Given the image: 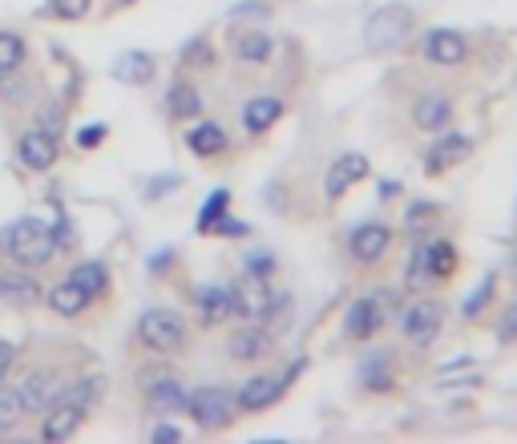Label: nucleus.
<instances>
[{
	"mask_svg": "<svg viewBox=\"0 0 517 444\" xmlns=\"http://www.w3.org/2000/svg\"><path fill=\"white\" fill-rule=\"evenodd\" d=\"M5 255H9L17 267L37 271V267L53 263V255H57V239H53V231L45 227L41 218H17L13 227L5 231Z\"/></svg>",
	"mask_w": 517,
	"mask_h": 444,
	"instance_id": "1",
	"label": "nucleus"
},
{
	"mask_svg": "<svg viewBox=\"0 0 517 444\" xmlns=\"http://www.w3.org/2000/svg\"><path fill=\"white\" fill-rule=\"evenodd\" d=\"M138 340L142 348L158 352V356H178L186 352V340H190V331H186V319L170 307H150L142 311L138 319Z\"/></svg>",
	"mask_w": 517,
	"mask_h": 444,
	"instance_id": "2",
	"label": "nucleus"
},
{
	"mask_svg": "<svg viewBox=\"0 0 517 444\" xmlns=\"http://www.w3.org/2000/svg\"><path fill=\"white\" fill-rule=\"evenodd\" d=\"M412 29H417V13L408 5H384L364 21V45L372 53H396L412 37Z\"/></svg>",
	"mask_w": 517,
	"mask_h": 444,
	"instance_id": "3",
	"label": "nucleus"
},
{
	"mask_svg": "<svg viewBox=\"0 0 517 444\" xmlns=\"http://www.w3.org/2000/svg\"><path fill=\"white\" fill-rule=\"evenodd\" d=\"M186 412L202 432H223L235 424V404L223 388H194L186 392Z\"/></svg>",
	"mask_w": 517,
	"mask_h": 444,
	"instance_id": "4",
	"label": "nucleus"
},
{
	"mask_svg": "<svg viewBox=\"0 0 517 444\" xmlns=\"http://www.w3.org/2000/svg\"><path fill=\"white\" fill-rule=\"evenodd\" d=\"M303 372V360H295L283 376H271V372H259V376H251V380H243V388H239V408L243 412H263V408H271V404H279V396L291 388V380Z\"/></svg>",
	"mask_w": 517,
	"mask_h": 444,
	"instance_id": "5",
	"label": "nucleus"
},
{
	"mask_svg": "<svg viewBox=\"0 0 517 444\" xmlns=\"http://www.w3.org/2000/svg\"><path fill=\"white\" fill-rule=\"evenodd\" d=\"M61 392H65V380H61V372H57V368H33V372L17 384V396H21L25 416H41V412H49V408L61 400Z\"/></svg>",
	"mask_w": 517,
	"mask_h": 444,
	"instance_id": "6",
	"label": "nucleus"
},
{
	"mask_svg": "<svg viewBox=\"0 0 517 444\" xmlns=\"http://www.w3.org/2000/svg\"><path fill=\"white\" fill-rule=\"evenodd\" d=\"M441 323H445V307H441V303H433V299L412 303V307L404 311V319H400L408 344L417 348V352H425V348L441 336Z\"/></svg>",
	"mask_w": 517,
	"mask_h": 444,
	"instance_id": "7",
	"label": "nucleus"
},
{
	"mask_svg": "<svg viewBox=\"0 0 517 444\" xmlns=\"http://www.w3.org/2000/svg\"><path fill=\"white\" fill-rule=\"evenodd\" d=\"M271 352H275V336L267 327H259V323H243V327H235L227 336V356L235 364H259Z\"/></svg>",
	"mask_w": 517,
	"mask_h": 444,
	"instance_id": "8",
	"label": "nucleus"
},
{
	"mask_svg": "<svg viewBox=\"0 0 517 444\" xmlns=\"http://www.w3.org/2000/svg\"><path fill=\"white\" fill-rule=\"evenodd\" d=\"M388 251H392V231L384 227V222H360V227L348 235V255H352L360 267L380 263Z\"/></svg>",
	"mask_w": 517,
	"mask_h": 444,
	"instance_id": "9",
	"label": "nucleus"
},
{
	"mask_svg": "<svg viewBox=\"0 0 517 444\" xmlns=\"http://www.w3.org/2000/svg\"><path fill=\"white\" fill-rule=\"evenodd\" d=\"M198 235H247V222L231 218V190H215L198 210Z\"/></svg>",
	"mask_w": 517,
	"mask_h": 444,
	"instance_id": "10",
	"label": "nucleus"
},
{
	"mask_svg": "<svg viewBox=\"0 0 517 444\" xmlns=\"http://www.w3.org/2000/svg\"><path fill=\"white\" fill-rule=\"evenodd\" d=\"M421 57L429 65H441V69H457L469 61V41L457 33V29H433L421 45Z\"/></svg>",
	"mask_w": 517,
	"mask_h": 444,
	"instance_id": "11",
	"label": "nucleus"
},
{
	"mask_svg": "<svg viewBox=\"0 0 517 444\" xmlns=\"http://www.w3.org/2000/svg\"><path fill=\"white\" fill-rule=\"evenodd\" d=\"M368 158L364 154H340L336 162H332V170H328V178H324V194L332 198V202H340L360 178H368Z\"/></svg>",
	"mask_w": 517,
	"mask_h": 444,
	"instance_id": "12",
	"label": "nucleus"
},
{
	"mask_svg": "<svg viewBox=\"0 0 517 444\" xmlns=\"http://www.w3.org/2000/svg\"><path fill=\"white\" fill-rule=\"evenodd\" d=\"M81 424H85V408L73 400H57L49 412H41V440H49V444L69 440Z\"/></svg>",
	"mask_w": 517,
	"mask_h": 444,
	"instance_id": "13",
	"label": "nucleus"
},
{
	"mask_svg": "<svg viewBox=\"0 0 517 444\" xmlns=\"http://www.w3.org/2000/svg\"><path fill=\"white\" fill-rule=\"evenodd\" d=\"M41 283L33 279V271L29 267H9V271H0V299H5L9 307H33V303H41Z\"/></svg>",
	"mask_w": 517,
	"mask_h": 444,
	"instance_id": "14",
	"label": "nucleus"
},
{
	"mask_svg": "<svg viewBox=\"0 0 517 444\" xmlns=\"http://www.w3.org/2000/svg\"><path fill=\"white\" fill-rule=\"evenodd\" d=\"M380 323H384L380 299H376V295H364V299H356V303L348 307V315H344V336H348V340H372L376 331H380Z\"/></svg>",
	"mask_w": 517,
	"mask_h": 444,
	"instance_id": "15",
	"label": "nucleus"
},
{
	"mask_svg": "<svg viewBox=\"0 0 517 444\" xmlns=\"http://www.w3.org/2000/svg\"><path fill=\"white\" fill-rule=\"evenodd\" d=\"M194 307H198V319L206 327H215V323L235 315V295H231L227 283H206V287L194 291Z\"/></svg>",
	"mask_w": 517,
	"mask_h": 444,
	"instance_id": "16",
	"label": "nucleus"
},
{
	"mask_svg": "<svg viewBox=\"0 0 517 444\" xmlns=\"http://www.w3.org/2000/svg\"><path fill=\"white\" fill-rule=\"evenodd\" d=\"M17 158H21L29 170L45 174V170H53V162H57V138L45 134V130H33V134H25V138L17 142Z\"/></svg>",
	"mask_w": 517,
	"mask_h": 444,
	"instance_id": "17",
	"label": "nucleus"
},
{
	"mask_svg": "<svg viewBox=\"0 0 517 444\" xmlns=\"http://www.w3.org/2000/svg\"><path fill=\"white\" fill-rule=\"evenodd\" d=\"M146 404H150L154 412H162V416L182 412V408H186V388H182V380H178V376H170V372L154 376V380H150V388H146Z\"/></svg>",
	"mask_w": 517,
	"mask_h": 444,
	"instance_id": "18",
	"label": "nucleus"
},
{
	"mask_svg": "<svg viewBox=\"0 0 517 444\" xmlns=\"http://www.w3.org/2000/svg\"><path fill=\"white\" fill-rule=\"evenodd\" d=\"M412 122H417V130H429V134H441L449 130L453 122V101L445 93H425L417 101V109H412Z\"/></svg>",
	"mask_w": 517,
	"mask_h": 444,
	"instance_id": "19",
	"label": "nucleus"
},
{
	"mask_svg": "<svg viewBox=\"0 0 517 444\" xmlns=\"http://www.w3.org/2000/svg\"><path fill=\"white\" fill-rule=\"evenodd\" d=\"M469 154H473V142H469L465 134H445L441 142H433V150H429V158H425V170L437 178V174H445L449 166L465 162Z\"/></svg>",
	"mask_w": 517,
	"mask_h": 444,
	"instance_id": "20",
	"label": "nucleus"
},
{
	"mask_svg": "<svg viewBox=\"0 0 517 444\" xmlns=\"http://www.w3.org/2000/svg\"><path fill=\"white\" fill-rule=\"evenodd\" d=\"M89 303H93V295H89L81 283H73L69 275H65L61 283H53V291H49V307H53L57 315H65V319L85 315V311H89Z\"/></svg>",
	"mask_w": 517,
	"mask_h": 444,
	"instance_id": "21",
	"label": "nucleus"
},
{
	"mask_svg": "<svg viewBox=\"0 0 517 444\" xmlns=\"http://www.w3.org/2000/svg\"><path fill=\"white\" fill-rule=\"evenodd\" d=\"M283 114H287V105L279 97H251L243 105V130L247 134H267Z\"/></svg>",
	"mask_w": 517,
	"mask_h": 444,
	"instance_id": "22",
	"label": "nucleus"
},
{
	"mask_svg": "<svg viewBox=\"0 0 517 444\" xmlns=\"http://www.w3.org/2000/svg\"><path fill=\"white\" fill-rule=\"evenodd\" d=\"M166 114H170L174 122H190V118L202 114V97H198V89H194L190 81H174V85L166 89Z\"/></svg>",
	"mask_w": 517,
	"mask_h": 444,
	"instance_id": "23",
	"label": "nucleus"
},
{
	"mask_svg": "<svg viewBox=\"0 0 517 444\" xmlns=\"http://www.w3.org/2000/svg\"><path fill=\"white\" fill-rule=\"evenodd\" d=\"M425 263H429L433 287L437 283H449L457 275V247L449 239H433V243H425Z\"/></svg>",
	"mask_w": 517,
	"mask_h": 444,
	"instance_id": "24",
	"label": "nucleus"
},
{
	"mask_svg": "<svg viewBox=\"0 0 517 444\" xmlns=\"http://www.w3.org/2000/svg\"><path fill=\"white\" fill-rule=\"evenodd\" d=\"M186 146H190V154H198V158H219V154L227 150V134H223L219 122H198V126L186 134Z\"/></svg>",
	"mask_w": 517,
	"mask_h": 444,
	"instance_id": "25",
	"label": "nucleus"
},
{
	"mask_svg": "<svg viewBox=\"0 0 517 444\" xmlns=\"http://www.w3.org/2000/svg\"><path fill=\"white\" fill-rule=\"evenodd\" d=\"M114 77L126 81V85H150V77H154V57L142 53V49H130V53H122V57L114 61Z\"/></svg>",
	"mask_w": 517,
	"mask_h": 444,
	"instance_id": "26",
	"label": "nucleus"
},
{
	"mask_svg": "<svg viewBox=\"0 0 517 444\" xmlns=\"http://www.w3.org/2000/svg\"><path fill=\"white\" fill-rule=\"evenodd\" d=\"M235 53H239V61L263 65V61L275 53V41H271L267 33H239V37H235Z\"/></svg>",
	"mask_w": 517,
	"mask_h": 444,
	"instance_id": "27",
	"label": "nucleus"
},
{
	"mask_svg": "<svg viewBox=\"0 0 517 444\" xmlns=\"http://www.w3.org/2000/svg\"><path fill=\"white\" fill-rule=\"evenodd\" d=\"M69 279H73V283H81L89 295H106V287H110V271L101 267V263H93V259L77 263V267L69 271Z\"/></svg>",
	"mask_w": 517,
	"mask_h": 444,
	"instance_id": "28",
	"label": "nucleus"
},
{
	"mask_svg": "<svg viewBox=\"0 0 517 444\" xmlns=\"http://www.w3.org/2000/svg\"><path fill=\"white\" fill-rule=\"evenodd\" d=\"M25 37L21 33H9V29H0V73H17L25 65Z\"/></svg>",
	"mask_w": 517,
	"mask_h": 444,
	"instance_id": "29",
	"label": "nucleus"
},
{
	"mask_svg": "<svg viewBox=\"0 0 517 444\" xmlns=\"http://www.w3.org/2000/svg\"><path fill=\"white\" fill-rule=\"evenodd\" d=\"M101 376H85V380H77V384H65V392H61V400H73V404H81L85 412L97 404V396H101Z\"/></svg>",
	"mask_w": 517,
	"mask_h": 444,
	"instance_id": "30",
	"label": "nucleus"
},
{
	"mask_svg": "<svg viewBox=\"0 0 517 444\" xmlns=\"http://www.w3.org/2000/svg\"><path fill=\"white\" fill-rule=\"evenodd\" d=\"M493 291H497V275H485L481 283H477V291L465 299V307H461V315L465 319H481V311L489 307V299H493Z\"/></svg>",
	"mask_w": 517,
	"mask_h": 444,
	"instance_id": "31",
	"label": "nucleus"
},
{
	"mask_svg": "<svg viewBox=\"0 0 517 444\" xmlns=\"http://www.w3.org/2000/svg\"><path fill=\"white\" fill-rule=\"evenodd\" d=\"M21 416H25V408H21L17 388H5V384H0V432L13 428V424H21Z\"/></svg>",
	"mask_w": 517,
	"mask_h": 444,
	"instance_id": "32",
	"label": "nucleus"
},
{
	"mask_svg": "<svg viewBox=\"0 0 517 444\" xmlns=\"http://www.w3.org/2000/svg\"><path fill=\"white\" fill-rule=\"evenodd\" d=\"M441 214V206H433V202H417V206H412L408 210V231L412 235H425L429 227H433V218Z\"/></svg>",
	"mask_w": 517,
	"mask_h": 444,
	"instance_id": "33",
	"label": "nucleus"
},
{
	"mask_svg": "<svg viewBox=\"0 0 517 444\" xmlns=\"http://www.w3.org/2000/svg\"><path fill=\"white\" fill-rule=\"evenodd\" d=\"M89 5H93V0H49V13L57 21H81L89 13Z\"/></svg>",
	"mask_w": 517,
	"mask_h": 444,
	"instance_id": "34",
	"label": "nucleus"
},
{
	"mask_svg": "<svg viewBox=\"0 0 517 444\" xmlns=\"http://www.w3.org/2000/svg\"><path fill=\"white\" fill-rule=\"evenodd\" d=\"M25 97H29L25 81H17L13 73H0V101H9V105H17V101H25Z\"/></svg>",
	"mask_w": 517,
	"mask_h": 444,
	"instance_id": "35",
	"label": "nucleus"
},
{
	"mask_svg": "<svg viewBox=\"0 0 517 444\" xmlns=\"http://www.w3.org/2000/svg\"><path fill=\"white\" fill-rule=\"evenodd\" d=\"M497 340H501V344H517V303L505 307V315H501V323H497Z\"/></svg>",
	"mask_w": 517,
	"mask_h": 444,
	"instance_id": "36",
	"label": "nucleus"
},
{
	"mask_svg": "<svg viewBox=\"0 0 517 444\" xmlns=\"http://www.w3.org/2000/svg\"><path fill=\"white\" fill-rule=\"evenodd\" d=\"M178 182H182L178 174H158V178H150V182H146V198H162V194H170Z\"/></svg>",
	"mask_w": 517,
	"mask_h": 444,
	"instance_id": "37",
	"label": "nucleus"
},
{
	"mask_svg": "<svg viewBox=\"0 0 517 444\" xmlns=\"http://www.w3.org/2000/svg\"><path fill=\"white\" fill-rule=\"evenodd\" d=\"M61 122H65V114H61L57 105H45V109H41V130H45V134H53V138H57V134L65 130Z\"/></svg>",
	"mask_w": 517,
	"mask_h": 444,
	"instance_id": "38",
	"label": "nucleus"
},
{
	"mask_svg": "<svg viewBox=\"0 0 517 444\" xmlns=\"http://www.w3.org/2000/svg\"><path fill=\"white\" fill-rule=\"evenodd\" d=\"M101 142H106V126L77 130V146H81V150H93V146H101Z\"/></svg>",
	"mask_w": 517,
	"mask_h": 444,
	"instance_id": "39",
	"label": "nucleus"
},
{
	"mask_svg": "<svg viewBox=\"0 0 517 444\" xmlns=\"http://www.w3.org/2000/svg\"><path fill=\"white\" fill-rule=\"evenodd\" d=\"M271 271H275V259H271V255H251V259H247V275L267 279Z\"/></svg>",
	"mask_w": 517,
	"mask_h": 444,
	"instance_id": "40",
	"label": "nucleus"
},
{
	"mask_svg": "<svg viewBox=\"0 0 517 444\" xmlns=\"http://www.w3.org/2000/svg\"><path fill=\"white\" fill-rule=\"evenodd\" d=\"M13 364H17V344L0 340V380H5V376L13 372Z\"/></svg>",
	"mask_w": 517,
	"mask_h": 444,
	"instance_id": "41",
	"label": "nucleus"
},
{
	"mask_svg": "<svg viewBox=\"0 0 517 444\" xmlns=\"http://www.w3.org/2000/svg\"><path fill=\"white\" fill-rule=\"evenodd\" d=\"M150 440H182V428H170V424H158L150 432Z\"/></svg>",
	"mask_w": 517,
	"mask_h": 444,
	"instance_id": "42",
	"label": "nucleus"
},
{
	"mask_svg": "<svg viewBox=\"0 0 517 444\" xmlns=\"http://www.w3.org/2000/svg\"><path fill=\"white\" fill-rule=\"evenodd\" d=\"M186 53H194V57H190L194 65H211V57H206V45H202V41H194V45H190Z\"/></svg>",
	"mask_w": 517,
	"mask_h": 444,
	"instance_id": "43",
	"label": "nucleus"
},
{
	"mask_svg": "<svg viewBox=\"0 0 517 444\" xmlns=\"http://www.w3.org/2000/svg\"><path fill=\"white\" fill-rule=\"evenodd\" d=\"M118 5H138V0H118Z\"/></svg>",
	"mask_w": 517,
	"mask_h": 444,
	"instance_id": "44",
	"label": "nucleus"
},
{
	"mask_svg": "<svg viewBox=\"0 0 517 444\" xmlns=\"http://www.w3.org/2000/svg\"><path fill=\"white\" fill-rule=\"evenodd\" d=\"M513 271H517V267H513Z\"/></svg>",
	"mask_w": 517,
	"mask_h": 444,
	"instance_id": "45",
	"label": "nucleus"
}]
</instances>
